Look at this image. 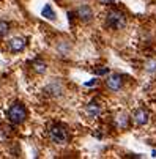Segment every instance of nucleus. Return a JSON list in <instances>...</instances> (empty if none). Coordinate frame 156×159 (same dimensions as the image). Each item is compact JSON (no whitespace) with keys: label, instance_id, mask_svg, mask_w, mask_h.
<instances>
[{"label":"nucleus","instance_id":"f257e3e1","mask_svg":"<svg viewBox=\"0 0 156 159\" xmlns=\"http://www.w3.org/2000/svg\"><path fill=\"white\" fill-rule=\"evenodd\" d=\"M126 24H128V17L122 10L112 8V10H109L106 13V27L107 29L120 32L126 27Z\"/></svg>","mask_w":156,"mask_h":159},{"label":"nucleus","instance_id":"f03ea898","mask_svg":"<svg viewBox=\"0 0 156 159\" xmlns=\"http://www.w3.org/2000/svg\"><path fill=\"white\" fill-rule=\"evenodd\" d=\"M48 135L57 145H65V143L70 142V131L62 123H52L48 129Z\"/></svg>","mask_w":156,"mask_h":159},{"label":"nucleus","instance_id":"7ed1b4c3","mask_svg":"<svg viewBox=\"0 0 156 159\" xmlns=\"http://www.w3.org/2000/svg\"><path fill=\"white\" fill-rule=\"evenodd\" d=\"M7 117L13 125H21V123H24L27 120V109L22 102H14L8 107Z\"/></svg>","mask_w":156,"mask_h":159},{"label":"nucleus","instance_id":"20e7f679","mask_svg":"<svg viewBox=\"0 0 156 159\" xmlns=\"http://www.w3.org/2000/svg\"><path fill=\"white\" fill-rule=\"evenodd\" d=\"M123 85H125V76L123 74L114 73V74H110L106 79V88L109 90V92H112V93L120 92V90L123 88Z\"/></svg>","mask_w":156,"mask_h":159},{"label":"nucleus","instance_id":"39448f33","mask_svg":"<svg viewBox=\"0 0 156 159\" xmlns=\"http://www.w3.org/2000/svg\"><path fill=\"white\" fill-rule=\"evenodd\" d=\"M63 92H65V85L60 79H54L44 87V93L51 98H58V96L63 95Z\"/></svg>","mask_w":156,"mask_h":159},{"label":"nucleus","instance_id":"423d86ee","mask_svg":"<svg viewBox=\"0 0 156 159\" xmlns=\"http://www.w3.org/2000/svg\"><path fill=\"white\" fill-rule=\"evenodd\" d=\"M76 14H77V19L84 24H92L93 19H95V11L90 5H79L77 10H76Z\"/></svg>","mask_w":156,"mask_h":159},{"label":"nucleus","instance_id":"0eeeda50","mask_svg":"<svg viewBox=\"0 0 156 159\" xmlns=\"http://www.w3.org/2000/svg\"><path fill=\"white\" fill-rule=\"evenodd\" d=\"M27 44H29L27 38H22V36H13L11 39H8L7 46H8V51H10L11 54H19V52H22V51H24V49L27 48Z\"/></svg>","mask_w":156,"mask_h":159},{"label":"nucleus","instance_id":"6e6552de","mask_svg":"<svg viewBox=\"0 0 156 159\" xmlns=\"http://www.w3.org/2000/svg\"><path fill=\"white\" fill-rule=\"evenodd\" d=\"M131 120H132V123H134L136 126H145L150 121V113H148V110L139 107V109H136L134 112H132Z\"/></svg>","mask_w":156,"mask_h":159},{"label":"nucleus","instance_id":"1a4fd4ad","mask_svg":"<svg viewBox=\"0 0 156 159\" xmlns=\"http://www.w3.org/2000/svg\"><path fill=\"white\" fill-rule=\"evenodd\" d=\"M101 112H103V109H101V106L96 101H92V102H88V104L84 106V115L87 118H90V120L98 118L101 115Z\"/></svg>","mask_w":156,"mask_h":159},{"label":"nucleus","instance_id":"9d476101","mask_svg":"<svg viewBox=\"0 0 156 159\" xmlns=\"http://www.w3.org/2000/svg\"><path fill=\"white\" fill-rule=\"evenodd\" d=\"M129 120H131V117L128 115V113L122 112V113H118V115L114 118V125H115L117 129L123 131V129H126V128L129 126Z\"/></svg>","mask_w":156,"mask_h":159},{"label":"nucleus","instance_id":"9b49d317","mask_svg":"<svg viewBox=\"0 0 156 159\" xmlns=\"http://www.w3.org/2000/svg\"><path fill=\"white\" fill-rule=\"evenodd\" d=\"M55 51H57V54H58V55H62V57L68 55V54L71 52V44H70V41H66V39H60V41L57 43V46H55Z\"/></svg>","mask_w":156,"mask_h":159},{"label":"nucleus","instance_id":"f8f14e48","mask_svg":"<svg viewBox=\"0 0 156 159\" xmlns=\"http://www.w3.org/2000/svg\"><path fill=\"white\" fill-rule=\"evenodd\" d=\"M32 68H33V71L35 73H38V74H44L48 71V65H46V61H43V60H33L32 61Z\"/></svg>","mask_w":156,"mask_h":159},{"label":"nucleus","instance_id":"ddd939ff","mask_svg":"<svg viewBox=\"0 0 156 159\" xmlns=\"http://www.w3.org/2000/svg\"><path fill=\"white\" fill-rule=\"evenodd\" d=\"M11 32V24L7 20H0V38H5Z\"/></svg>","mask_w":156,"mask_h":159},{"label":"nucleus","instance_id":"4468645a","mask_svg":"<svg viewBox=\"0 0 156 159\" xmlns=\"http://www.w3.org/2000/svg\"><path fill=\"white\" fill-rule=\"evenodd\" d=\"M144 68H145V71H147L148 74H156V60H154V58L147 60Z\"/></svg>","mask_w":156,"mask_h":159},{"label":"nucleus","instance_id":"2eb2a0df","mask_svg":"<svg viewBox=\"0 0 156 159\" xmlns=\"http://www.w3.org/2000/svg\"><path fill=\"white\" fill-rule=\"evenodd\" d=\"M46 19H51V20H55V11L51 8V5H46L43 8V13H41Z\"/></svg>","mask_w":156,"mask_h":159}]
</instances>
